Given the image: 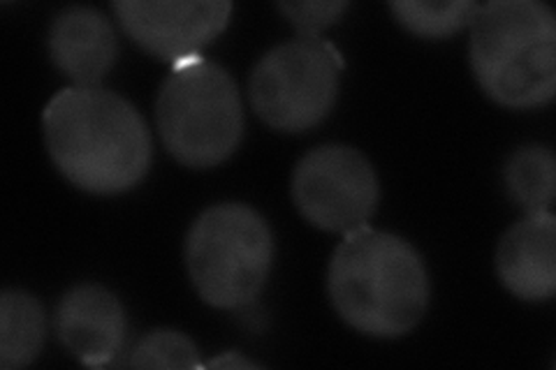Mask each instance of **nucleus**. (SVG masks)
I'll list each match as a JSON object with an SVG mask.
<instances>
[{
    "instance_id": "nucleus-15",
    "label": "nucleus",
    "mask_w": 556,
    "mask_h": 370,
    "mask_svg": "<svg viewBox=\"0 0 556 370\" xmlns=\"http://www.w3.org/2000/svg\"><path fill=\"white\" fill-rule=\"evenodd\" d=\"M132 368H200V352L195 343L179 331L159 329L139 341L128 359Z\"/></svg>"
},
{
    "instance_id": "nucleus-3",
    "label": "nucleus",
    "mask_w": 556,
    "mask_h": 370,
    "mask_svg": "<svg viewBox=\"0 0 556 370\" xmlns=\"http://www.w3.org/2000/svg\"><path fill=\"white\" fill-rule=\"evenodd\" d=\"M471 67L482 91L515 110L556 93V20L541 0H494L471 22Z\"/></svg>"
},
{
    "instance_id": "nucleus-9",
    "label": "nucleus",
    "mask_w": 556,
    "mask_h": 370,
    "mask_svg": "<svg viewBox=\"0 0 556 370\" xmlns=\"http://www.w3.org/2000/svg\"><path fill=\"white\" fill-rule=\"evenodd\" d=\"M56 333L70 355L81 363H110L126 343L124 306L100 285H77L61 298Z\"/></svg>"
},
{
    "instance_id": "nucleus-2",
    "label": "nucleus",
    "mask_w": 556,
    "mask_h": 370,
    "mask_svg": "<svg viewBox=\"0 0 556 370\" xmlns=\"http://www.w3.org/2000/svg\"><path fill=\"white\" fill-rule=\"evenodd\" d=\"M332 306L353 329L376 339H396L422 320L429 276L413 245L364 225L348 232L329 261Z\"/></svg>"
},
{
    "instance_id": "nucleus-17",
    "label": "nucleus",
    "mask_w": 556,
    "mask_h": 370,
    "mask_svg": "<svg viewBox=\"0 0 556 370\" xmlns=\"http://www.w3.org/2000/svg\"><path fill=\"white\" fill-rule=\"evenodd\" d=\"M208 368H257L253 361L243 359L237 352H225L223 357H216L206 363Z\"/></svg>"
},
{
    "instance_id": "nucleus-12",
    "label": "nucleus",
    "mask_w": 556,
    "mask_h": 370,
    "mask_svg": "<svg viewBox=\"0 0 556 370\" xmlns=\"http://www.w3.org/2000/svg\"><path fill=\"white\" fill-rule=\"evenodd\" d=\"M45 310L24 290H5L0 296V366L24 368L40 355L45 343Z\"/></svg>"
},
{
    "instance_id": "nucleus-7",
    "label": "nucleus",
    "mask_w": 556,
    "mask_h": 370,
    "mask_svg": "<svg viewBox=\"0 0 556 370\" xmlns=\"http://www.w3.org/2000/svg\"><path fill=\"white\" fill-rule=\"evenodd\" d=\"M378 176L353 146L325 144L308 151L292 174L300 214L325 232L348 234L364 227L378 204Z\"/></svg>"
},
{
    "instance_id": "nucleus-13",
    "label": "nucleus",
    "mask_w": 556,
    "mask_h": 370,
    "mask_svg": "<svg viewBox=\"0 0 556 370\" xmlns=\"http://www.w3.org/2000/svg\"><path fill=\"white\" fill-rule=\"evenodd\" d=\"M506 188L527 214L549 210L556 188V161L549 146L517 149L506 163Z\"/></svg>"
},
{
    "instance_id": "nucleus-1",
    "label": "nucleus",
    "mask_w": 556,
    "mask_h": 370,
    "mask_svg": "<svg viewBox=\"0 0 556 370\" xmlns=\"http://www.w3.org/2000/svg\"><path fill=\"white\" fill-rule=\"evenodd\" d=\"M45 144L70 183L118 195L144 179L151 135L135 104L100 86H70L42 114Z\"/></svg>"
},
{
    "instance_id": "nucleus-14",
    "label": "nucleus",
    "mask_w": 556,
    "mask_h": 370,
    "mask_svg": "<svg viewBox=\"0 0 556 370\" xmlns=\"http://www.w3.org/2000/svg\"><path fill=\"white\" fill-rule=\"evenodd\" d=\"M473 0H455V3H429V0H399L392 3L396 22L422 38H447L466 24L473 22L478 12Z\"/></svg>"
},
{
    "instance_id": "nucleus-8",
    "label": "nucleus",
    "mask_w": 556,
    "mask_h": 370,
    "mask_svg": "<svg viewBox=\"0 0 556 370\" xmlns=\"http://www.w3.org/2000/svg\"><path fill=\"white\" fill-rule=\"evenodd\" d=\"M114 12L130 38L155 59L177 67L200 59L230 22L228 0H118Z\"/></svg>"
},
{
    "instance_id": "nucleus-11",
    "label": "nucleus",
    "mask_w": 556,
    "mask_h": 370,
    "mask_svg": "<svg viewBox=\"0 0 556 370\" xmlns=\"http://www.w3.org/2000/svg\"><path fill=\"white\" fill-rule=\"evenodd\" d=\"M49 54L75 86H98L118 56L116 33L102 12L73 5L61 10L49 28Z\"/></svg>"
},
{
    "instance_id": "nucleus-6",
    "label": "nucleus",
    "mask_w": 556,
    "mask_h": 370,
    "mask_svg": "<svg viewBox=\"0 0 556 370\" xmlns=\"http://www.w3.org/2000/svg\"><path fill=\"white\" fill-rule=\"evenodd\" d=\"M343 59L332 42L292 40L278 44L255 65L249 93L269 128L306 132L332 112Z\"/></svg>"
},
{
    "instance_id": "nucleus-4",
    "label": "nucleus",
    "mask_w": 556,
    "mask_h": 370,
    "mask_svg": "<svg viewBox=\"0 0 556 370\" xmlns=\"http://www.w3.org/2000/svg\"><path fill=\"white\" fill-rule=\"evenodd\" d=\"M155 123L181 165L208 169L228 161L243 137V107L232 75L202 56L172 67L155 100Z\"/></svg>"
},
{
    "instance_id": "nucleus-16",
    "label": "nucleus",
    "mask_w": 556,
    "mask_h": 370,
    "mask_svg": "<svg viewBox=\"0 0 556 370\" xmlns=\"http://www.w3.org/2000/svg\"><path fill=\"white\" fill-rule=\"evenodd\" d=\"M276 8L288 16L302 40H318V35L348 10V3L343 0H327V3H320V0L302 3L298 0V3H278Z\"/></svg>"
},
{
    "instance_id": "nucleus-10",
    "label": "nucleus",
    "mask_w": 556,
    "mask_h": 370,
    "mask_svg": "<svg viewBox=\"0 0 556 370\" xmlns=\"http://www.w3.org/2000/svg\"><path fill=\"white\" fill-rule=\"evenodd\" d=\"M501 283L525 302H549L556 292V218L535 210L503 234L496 253Z\"/></svg>"
},
{
    "instance_id": "nucleus-5",
    "label": "nucleus",
    "mask_w": 556,
    "mask_h": 370,
    "mask_svg": "<svg viewBox=\"0 0 556 370\" xmlns=\"http://www.w3.org/2000/svg\"><path fill=\"white\" fill-rule=\"evenodd\" d=\"M274 261V237L255 208L225 202L208 206L186 239L190 280L208 306L243 308L265 288Z\"/></svg>"
}]
</instances>
